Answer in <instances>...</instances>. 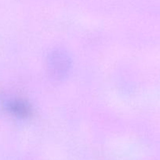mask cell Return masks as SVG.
<instances>
[{
    "instance_id": "cell-1",
    "label": "cell",
    "mask_w": 160,
    "mask_h": 160,
    "mask_svg": "<svg viewBox=\"0 0 160 160\" xmlns=\"http://www.w3.org/2000/svg\"><path fill=\"white\" fill-rule=\"evenodd\" d=\"M68 59L67 56L62 52H54L51 55L49 62V67L52 74L56 78H61L68 69Z\"/></svg>"
},
{
    "instance_id": "cell-2",
    "label": "cell",
    "mask_w": 160,
    "mask_h": 160,
    "mask_svg": "<svg viewBox=\"0 0 160 160\" xmlns=\"http://www.w3.org/2000/svg\"><path fill=\"white\" fill-rule=\"evenodd\" d=\"M13 112L20 117H27L30 113L29 106L23 102H14L11 105Z\"/></svg>"
}]
</instances>
